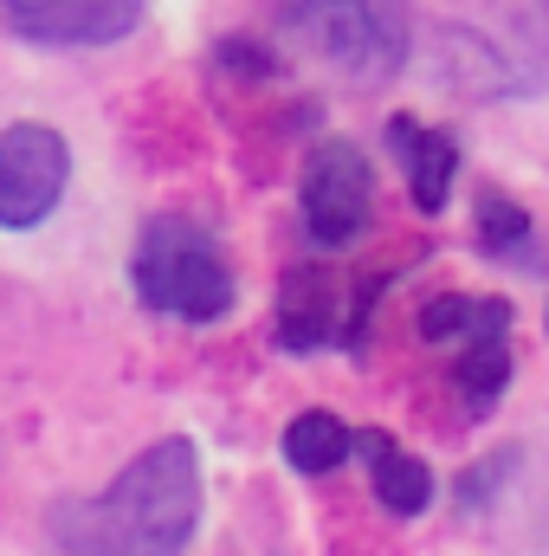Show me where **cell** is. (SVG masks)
Here are the masks:
<instances>
[{
	"mask_svg": "<svg viewBox=\"0 0 549 556\" xmlns=\"http://www.w3.org/2000/svg\"><path fill=\"white\" fill-rule=\"evenodd\" d=\"M201 518V459L181 433L142 446L98 492L65 498L52 511V538L65 556H181Z\"/></svg>",
	"mask_w": 549,
	"mask_h": 556,
	"instance_id": "1",
	"label": "cell"
},
{
	"mask_svg": "<svg viewBox=\"0 0 549 556\" xmlns=\"http://www.w3.org/2000/svg\"><path fill=\"white\" fill-rule=\"evenodd\" d=\"M130 285L149 311L181 317V324H220L233 311V273H227L214 233L194 220L142 227L137 253H130Z\"/></svg>",
	"mask_w": 549,
	"mask_h": 556,
	"instance_id": "2",
	"label": "cell"
},
{
	"mask_svg": "<svg viewBox=\"0 0 549 556\" xmlns=\"http://www.w3.org/2000/svg\"><path fill=\"white\" fill-rule=\"evenodd\" d=\"M297 207H304V233H310V247H330V253H336V247L362 240L369 207H375L369 155H362L349 137L310 142L304 175H297Z\"/></svg>",
	"mask_w": 549,
	"mask_h": 556,
	"instance_id": "3",
	"label": "cell"
},
{
	"mask_svg": "<svg viewBox=\"0 0 549 556\" xmlns=\"http://www.w3.org/2000/svg\"><path fill=\"white\" fill-rule=\"evenodd\" d=\"M291 33L317 59H330L336 72H349V78H382L408 52L401 26L375 0H297L291 7Z\"/></svg>",
	"mask_w": 549,
	"mask_h": 556,
	"instance_id": "4",
	"label": "cell"
},
{
	"mask_svg": "<svg viewBox=\"0 0 549 556\" xmlns=\"http://www.w3.org/2000/svg\"><path fill=\"white\" fill-rule=\"evenodd\" d=\"M65 175H72V149H65V137L52 124H13V130H0V227L7 233L39 227L59 207Z\"/></svg>",
	"mask_w": 549,
	"mask_h": 556,
	"instance_id": "5",
	"label": "cell"
},
{
	"mask_svg": "<svg viewBox=\"0 0 549 556\" xmlns=\"http://www.w3.org/2000/svg\"><path fill=\"white\" fill-rule=\"evenodd\" d=\"M0 13L33 46H111L137 33L142 0H0Z\"/></svg>",
	"mask_w": 549,
	"mask_h": 556,
	"instance_id": "6",
	"label": "cell"
},
{
	"mask_svg": "<svg viewBox=\"0 0 549 556\" xmlns=\"http://www.w3.org/2000/svg\"><path fill=\"white\" fill-rule=\"evenodd\" d=\"M388 149L401 155V175H408V194L420 214H446V194H452V175H459V142L420 117H388Z\"/></svg>",
	"mask_w": 549,
	"mask_h": 556,
	"instance_id": "7",
	"label": "cell"
},
{
	"mask_svg": "<svg viewBox=\"0 0 549 556\" xmlns=\"http://www.w3.org/2000/svg\"><path fill=\"white\" fill-rule=\"evenodd\" d=\"M336 330H343V291H336V278L317 273V266H291L284 291H278V343L304 356V350H323Z\"/></svg>",
	"mask_w": 549,
	"mask_h": 556,
	"instance_id": "8",
	"label": "cell"
},
{
	"mask_svg": "<svg viewBox=\"0 0 549 556\" xmlns=\"http://www.w3.org/2000/svg\"><path fill=\"white\" fill-rule=\"evenodd\" d=\"M511 330V304L505 298H465V291H446V298H426L420 304V337L426 343H485V337H505Z\"/></svg>",
	"mask_w": 549,
	"mask_h": 556,
	"instance_id": "9",
	"label": "cell"
},
{
	"mask_svg": "<svg viewBox=\"0 0 549 556\" xmlns=\"http://www.w3.org/2000/svg\"><path fill=\"white\" fill-rule=\"evenodd\" d=\"M362 453H369V472H375V498L395 511V518H420L433 505V472L413 459L408 446H395L388 433H362Z\"/></svg>",
	"mask_w": 549,
	"mask_h": 556,
	"instance_id": "10",
	"label": "cell"
},
{
	"mask_svg": "<svg viewBox=\"0 0 549 556\" xmlns=\"http://www.w3.org/2000/svg\"><path fill=\"white\" fill-rule=\"evenodd\" d=\"M349 453H356V433L336 415H323V408H304V415L284 427V459H291L297 472H310V479H317V472H336Z\"/></svg>",
	"mask_w": 549,
	"mask_h": 556,
	"instance_id": "11",
	"label": "cell"
},
{
	"mask_svg": "<svg viewBox=\"0 0 549 556\" xmlns=\"http://www.w3.org/2000/svg\"><path fill=\"white\" fill-rule=\"evenodd\" d=\"M478 247L485 253H498V260H537V227H531V214L511 201V194H498V188H485L478 194Z\"/></svg>",
	"mask_w": 549,
	"mask_h": 556,
	"instance_id": "12",
	"label": "cell"
},
{
	"mask_svg": "<svg viewBox=\"0 0 549 556\" xmlns=\"http://www.w3.org/2000/svg\"><path fill=\"white\" fill-rule=\"evenodd\" d=\"M505 382H511V350H505V337H485V343H465V350H459V389H465V402H472L478 415L505 395Z\"/></svg>",
	"mask_w": 549,
	"mask_h": 556,
	"instance_id": "13",
	"label": "cell"
},
{
	"mask_svg": "<svg viewBox=\"0 0 549 556\" xmlns=\"http://www.w3.org/2000/svg\"><path fill=\"white\" fill-rule=\"evenodd\" d=\"M544 13H549V0H544Z\"/></svg>",
	"mask_w": 549,
	"mask_h": 556,
	"instance_id": "14",
	"label": "cell"
},
{
	"mask_svg": "<svg viewBox=\"0 0 549 556\" xmlns=\"http://www.w3.org/2000/svg\"><path fill=\"white\" fill-rule=\"evenodd\" d=\"M544 317H549V311H544Z\"/></svg>",
	"mask_w": 549,
	"mask_h": 556,
	"instance_id": "15",
	"label": "cell"
}]
</instances>
